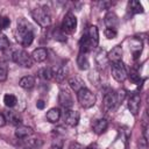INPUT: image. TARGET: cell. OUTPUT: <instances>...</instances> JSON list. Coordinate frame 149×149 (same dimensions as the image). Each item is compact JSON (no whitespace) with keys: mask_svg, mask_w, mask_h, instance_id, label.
Masks as SVG:
<instances>
[{"mask_svg":"<svg viewBox=\"0 0 149 149\" xmlns=\"http://www.w3.org/2000/svg\"><path fill=\"white\" fill-rule=\"evenodd\" d=\"M3 102H5V106L6 107H8V108H12V107H14L15 105H16V102H17V98L14 95V94H5V97H3Z\"/></svg>","mask_w":149,"mask_h":149,"instance_id":"27","label":"cell"},{"mask_svg":"<svg viewBox=\"0 0 149 149\" xmlns=\"http://www.w3.org/2000/svg\"><path fill=\"white\" fill-rule=\"evenodd\" d=\"M10 24V20L7 16H0V31L2 29H6Z\"/></svg>","mask_w":149,"mask_h":149,"instance_id":"33","label":"cell"},{"mask_svg":"<svg viewBox=\"0 0 149 149\" xmlns=\"http://www.w3.org/2000/svg\"><path fill=\"white\" fill-rule=\"evenodd\" d=\"M111 71H112V76L113 78L118 81V83H123L127 79V69L126 65L121 62H116V63H112L111 65Z\"/></svg>","mask_w":149,"mask_h":149,"instance_id":"7","label":"cell"},{"mask_svg":"<svg viewBox=\"0 0 149 149\" xmlns=\"http://www.w3.org/2000/svg\"><path fill=\"white\" fill-rule=\"evenodd\" d=\"M70 149H85V147H84V146H81L80 143L74 142V143H72V144H71V148H70Z\"/></svg>","mask_w":149,"mask_h":149,"instance_id":"35","label":"cell"},{"mask_svg":"<svg viewBox=\"0 0 149 149\" xmlns=\"http://www.w3.org/2000/svg\"><path fill=\"white\" fill-rule=\"evenodd\" d=\"M128 12L130 14H140L143 13V6L137 0H132L128 2Z\"/></svg>","mask_w":149,"mask_h":149,"instance_id":"20","label":"cell"},{"mask_svg":"<svg viewBox=\"0 0 149 149\" xmlns=\"http://www.w3.org/2000/svg\"><path fill=\"white\" fill-rule=\"evenodd\" d=\"M7 74H8V68L5 61L0 59V83L5 81L7 79Z\"/></svg>","mask_w":149,"mask_h":149,"instance_id":"28","label":"cell"},{"mask_svg":"<svg viewBox=\"0 0 149 149\" xmlns=\"http://www.w3.org/2000/svg\"><path fill=\"white\" fill-rule=\"evenodd\" d=\"M104 34H105V36H106L107 38L112 40V38H115V37H116V35H118V31H116V29L106 28V29H105V31H104Z\"/></svg>","mask_w":149,"mask_h":149,"instance_id":"32","label":"cell"},{"mask_svg":"<svg viewBox=\"0 0 149 149\" xmlns=\"http://www.w3.org/2000/svg\"><path fill=\"white\" fill-rule=\"evenodd\" d=\"M140 106H141V97L139 93H134L130 95V98L128 99V109L130 111V113L133 115H137L139 111H140Z\"/></svg>","mask_w":149,"mask_h":149,"instance_id":"9","label":"cell"},{"mask_svg":"<svg viewBox=\"0 0 149 149\" xmlns=\"http://www.w3.org/2000/svg\"><path fill=\"white\" fill-rule=\"evenodd\" d=\"M9 48V40L2 33H0V50H6Z\"/></svg>","mask_w":149,"mask_h":149,"instance_id":"30","label":"cell"},{"mask_svg":"<svg viewBox=\"0 0 149 149\" xmlns=\"http://www.w3.org/2000/svg\"><path fill=\"white\" fill-rule=\"evenodd\" d=\"M36 107H37L38 109H43V108L45 107V102H44L43 100H37V102H36Z\"/></svg>","mask_w":149,"mask_h":149,"instance_id":"36","label":"cell"},{"mask_svg":"<svg viewBox=\"0 0 149 149\" xmlns=\"http://www.w3.org/2000/svg\"><path fill=\"white\" fill-rule=\"evenodd\" d=\"M127 77H129L130 81H132V83H134V84H139V83H140V80H141V77H140L139 72H137L136 70H134V69H132V70H130V72L127 74Z\"/></svg>","mask_w":149,"mask_h":149,"instance_id":"29","label":"cell"},{"mask_svg":"<svg viewBox=\"0 0 149 149\" xmlns=\"http://www.w3.org/2000/svg\"><path fill=\"white\" fill-rule=\"evenodd\" d=\"M31 58L34 62H37V63H41V62H44L48 57V52L44 48H37L35 49L33 52H31Z\"/></svg>","mask_w":149,"mask_h":149,"instance_id":"18","label":"cell"},{"mask_svg":"<svg viewBox=\"0 0 149 149\" xmlns=\"http://www.w3.org/2000/svg\"><path fill=\"white\" fill-rule=\"evenodd\" d=\"M38 76L44 80H50L54 78V69L51 68H43L38 71Z\"/></svg>","mask_w":149,"mask_h":149,"instance_id":"26","label":"cell"},{"mask_svg":"<svg viewBox=\"0 0 149 149\" xmlns=\"http://www.w3.org/2000/svg\"><path fill=\"white\" fill-rule=\"evenodd\" d=\"M79 118H80V114L79 112L77 111H73V109H65L64 112V115H63V120L64 122L70 126V127H76L79 122Z\"/></svg>","mask_w":149,"mask_h":149,"instance_id":"8","label":"cell"},{"mask_svg":"<svg viewBox=\"0 0 149 149\" xmlns=\"http://www.w3.org/2000/svg\"><path fill=\"white\" fill-rule=\"evenodd\" d=\"M77 28V17L74 16L73 13L68 12L62 21V26H61V30L65 34H73L76 31Z\"/></svg>","mask_w":149,"mask_h":149,"instance_id":"5","label":"cell"},{"mask_svg":"<svg viewBox=\"0 0 149 149\" xmlns=\"http://www.w3.org/2000/svg\"><path fill=\"white\" fill-rule=\"evenodd\" d=\"M95 61H97V64H98L101 69H105V66H106L107 63H108V59H107V55L105 54L104 50H100V51L97 54Z\"/></svg>","mask_w":149,"mask_h":149,"instance_id":"25","label":"cell"},{"mask_svg":"<svg viewBox=\"0 0 149 149\" xmlns=\"http://www.w3.org/2000/svg\"><path fill=\"white\" fill-rule=\"evenodd\" d=\"M107 127H108V121L106 119H98L92 123V129L98 135H100L104 132H106Z\"/></svg>","mask_w":149,"mask_h":149,"instance_id":"15","label":"cell"},{"mask_svg":"<svg viewBox=\"0 0 149 149\" xmlns=\"http://www.w3.org/2000/svg\"><path fill=\"white\" fill-rule=\"evenodd\" d=\"M86 55L87 54L79 52V55L77 57V65L80 70H87L88 66H90V62H88V58H87Z\"/></svg>","mask_w":149,"mask_h":149,"instance_id":"22","label":"cell"},{"mask_svg":"<svg viewBox=\"0 0 149 149\" xmlns=\"http://www.w3.org/2000/svg\"><path fill=\"white\" fill-rule=\"evenodd\" d=\"M14 134H15V136H16L17 139L22 140V139H27V137L31 136V135L34 134V130H33V128H31V127L20 125V126H17V127H16V129H15V133H14Z\"/></svg>","mask_w":149,"mask_h":149,"instance_id":"12","label":"cell"},{"mask_svg":"<svg viewBox=\"0 0 149 149\" xmlns=\"http://www.w3.org/2000/svg\"><path fill=\"white\" fill-rule=\"evenodd\" d=\"M35 84H36V81L33 76H24L19 81V85L24 90H31L35 86Z\"/></svg>","mask_w":149,"mask_h":149,"instance_id":"19","label":"cell"},{"mask_svg":"<svg viewBox=\"0 0 149 149\" xmlns=\"http://www.w3.org/2000/svg\"><path fill=\"white\" fill-rule=\"evenodd\" d=\"M15 38L23 47L30 45L34 41V27L29 21L23 17H20L16 22Z\"/></svg>","mask_w":149,"mask_h":149,"instance_id":"1","label":"cell"},{"mask_svg":"<svg viewBox=\"0 0 149 149\" xmlns=\"http://www.w3.org/2000/svg\"><path fill=\"white\" fill-rule=\"evenodd\" d=\"M69 85H70V87H71L74 92H78V91H80L83 87H85L83 80H81L80 78H78V77H72V78H70V79H69Z\"/></svg>","mask_w":149,"mask_h":149,"instance_id":"24","label":"cell"},{"mask_svg":"<svg viewBox=\"0 0 149 149\" xmlns=\"http://www.w3.org/2000/svg\"><path fill=\"white\" fill-rule=\"evenodd\" d=\"M125 98V91H119L118 93H115L113 90L107 91L106 93H104V111L105 112H109L113 111L119 102L122 101V99Z\"/></svg>","mask_w":149,"mask_h":149,"instance_id":"2","label":"cell"},{"mask_svg":"<svg viewBox=\"0 0 149 149\" xmlns=\"http://www.w3.org/2000/svg\"><path fill=\"white\" fill-rule=\"evenodd\" d=\"M26 149H40L43 146V141L38 137H27L23 142Z\"/></svg>","mask_w":149,"mask_h":149,"instance_id":"16","label":"cell"},{"mask_svg":"<svg viewBox=\"0 0 149 149\" xmlns=\"http://www.w3.org/2000/svg\"><path fill=\"white\" fill-rule=\"evenodd\" d=\"M58 102L62 107H64L65 109H69L72 107L73 105V100L71 94L66 91V90H61L59 94H58Z\"/></svg>","mask_w":149,"mask_h":149,"instance_id":"10","label":"cell"},{"mask_svg":"<svg viewBox=\"0 0 149 149\" xmlns=\"http://www.w3.org/2000/svg\"><path fill=\"white\" fill-rule=\"evenodd\" d=\"M77 98L81 107L90 108L95 104V95L86 87H83L80 91L77 92Z\"/></svg>","mask_w":149,"mask_h":149,"instance_id":"4","label":"cell"},{"mask_svg":"<svg viewBox=\"0 0 149 149\" xmlns=\"http://www.w3.org/2000/svg\"><path fill=\"white\" fill-rule=\"evenodd\" d=\"M85 34L87 35L88 40L91 41V43L95 48L98 45V43H99V30H98V28L95 26H91V27H88V29H87V31Z\"/></svg>","mask_w":149,"mask_h":149,"instance_id":"17","label":"cell"},{"mask_svg":"<svg viewBox=\"0 0 149 149\" xmlns=\"http://www.w3.org/2000/svg\"><path fill=\"white\" fill-rule=\"evenodd\" d=\"M49 149H62V147H61V146H58V144H52Z\"/></svg>","mask_w":149,"mask_h":149,"instance_id":"38","label":"cell"},{"mask_svg":"<svg viewBox=\"0 0 149 149\" xmlns=\"http://www.w3.org/2000/svg\"><path fill=\"white\" fill-rule=\"evenodd\" d=\"M104 22L107 26V28L115 29L119 24V19L114 12H108V13H106V15L104 17Z\"/></svg>","mask_w":149,"mask_h":149,"instance_id":"14","label":"cell"},{"mask_svg":"<svg viewBox=\"0 0 149 149\" xmlns=\"http://www.w3.org/2000/svg\"><path fill=\"white\" fill-rule=\"evenodd\" d=\"M5 118H6V121H8L10 125L20 126L22 123V116L16 111H7L5 113Z\"/></svg>","mask_w":149,"mask_h":149,"instance_id":"11","label":"cell"},{"mask_svg":"<svg viewBox=\"0 0 149 149\" xmlns=\"http://www.w3.org/2000/svg\"><path fill=\"white\" fill-rule=\"evenodd\" d=\"M12 59L16 64H19L20 66H23V68H30V66H33V63H34L31 56L26 50L14 51L13 55H12Z\"/></svg>","mask_w":149,"mask_h":149,"instance_id":"6","label":"cell"},{"mask_svg":"<svg viewBox=\"0 0 149 149\" xmlns=\"http://www.w3.org/2000/svg\"><path fill=\"white\" fill-rule=\"evenodd\" d=\"M66 76H68V68L66 66H61L57 70H54V78L58 83L63 81L66 78Z\"/></svg>","mask_w":149,"mask_h":149,"instance_id":"23","label":"cell"},{"mask_svg":"<svg viewBox=\"0 0 149 149\" xmlns=\"http://www.w3.org/2000/svg\"><path fill=\"white\" fill-rule=\"evenodd\" d=\"M107 59L112 63L121 62V59H122V48L120 45H115L114 48H112V50L107 54Z\"/></svg>","mask_w":149,"mask_h":149,"instance_id":"13","label":"cell"},{"mask_svg":"<svg viewBox=\"0 0 149 149\" xmlns=\"http://www.w3.org/2000/svg\"><path fill=\"white\" fill-rule=\"evenodd\" d=\"M45 118H47V120H48L49 122L55 123V122H57V121L59 120V118H61V111H59L58 108H56V107L50 108V109L47 112Z\"/></svg>","mask_w":149,"mask_h":149,"instance_id":"21","label":"cell"},{"mask_svg":"<svg viewBox=\"0 0 149 149\" xmlns=\"http://www.w3.org/2000/svg\"><path fill=\"white\" fill-rule=\"evenodd\" d=\"M137 147H139V149H148V141L144 140L143 137H141L137 142Z\"/></svg>","mask_w":149,"mask_h":149,"instance_id":"34","label":"cell"},{"mask_svg":"<svg viewBox=\"0 0 149 149\" xmlns=\"http://www.w3.org/2000/svg\"><path fill=\"white\" fill-rule=\"evenodd\" d=\"M6 118H5V114H2V113H0V127H3L5 125H6Z\"/></svg>","mask_w":149,"mask_h":149,"instance_id":"37","label":"cell"},{"mask_svg":"<svg viewBox=\"0 0 149 149\" xmlns=\"http://www.w3.org/2000/svg\"><path fill=\"white\" fill-rule=\"evenodd\" d=\"M33 19L43 28H47L51 24V15L49 12V8L47 6H37L31 10Z\"/></svg>","mask_w":149,"mask_h":149,"instance_id":"3","label":"cell"},{"mask_svg":"<svg viewBox=\"0 0 149 149\" xmlns=\"http://www.w3.org/2000/svg\"><path fill=\"white\" fill-rule=\"evenodd\" d=\"M88 79L91 83H93L94 85H98L100 83V76L98 74V72L94 70V71H91L90 74H88Z\"/></svg>","mask_w":149,"mask_h":149,"instance_id":"31","label":"cell"}]
</instances>
